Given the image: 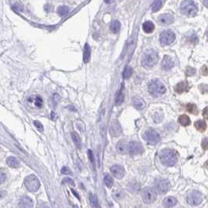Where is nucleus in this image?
<instances>
[{"mask_svg": "<svg viewBox=\"0 0 208 208\" xmlns=\"http://www.w3.org/2000/svg\"><path fill=\"white\" fill-rule=\"evenodd\" d=\"M160 160L163 164L167 167H173L178 162V154L174 149H165L160 153Z\"/></svg>", "mask_w": 208, "mask_h": 208, "instance_id": "obj_1", "label": "nucleus"}, {"mask_svg": "<svg viewBox=\"0 0 208 208\" xmlns=\"http://www.w3.org/2000/svg\"><path fill=\"white\" fill-rule=\"evenodd\" d=\"M159 60V56L157 53L153 50H148L145 52L142 57V65L144 68H153L157 64Z\"/></svg>", "mask_w": 208, "mask_h": 208, "instance_id": "obj_2", "label": "nucleus"}, {"mask_svg": "<svg viewBox=\"0 0 208 208\" xmlns=\"http://www.w3.org/2000/svg\"><path fill=\"white\" fill-rule=\"evenodd\" d=\"M149 92L154 97H160L165 93L166 88L160 80H153L149 85Z\"/></svg>", "mask_w": 208, "mask_h": 208, "instance_id": "obj_3", "label": "nucleus"}, {"mask_svg": "<svg viewBox=\"0 0 208 208\" xmlns=\"http://www.w3.org/2000/svg\"><path fill=\"white\" fill-rule=\"evenodd\" d=\"M180 10L182 14L188 17H194L198 12V7L194 1H182L181 2Z\"/></svg>", "mask_w": 208, "mask_h": 208, "instance_id": "obj_4", "label": "nucleus"}, {"mask_svg": "<svg viewBox=\"0 0 208 208\" xmlns=\"http://www.w3.org/2000/svg\"><path fill=\"white\" fill-rule=\"evenodd\" d=\"M24 185L29 192H36L40 188L39 180L34 174H30L24 179Z\"/></svg>", "mask_w": 208, "mask_h": 208, "instance_id": "obj_5", "label": "nucleus"}, {"mask_svg": "<svg viewBox=\"0 0 208 208\" xmlns=\"http://www.w3.org/2000/svg\"><path fill=\"white\" fill-rule=\"evenodd\" d=\"M186 201L192 206H199L203 202L202 193L196 190L190 191L186 196Z\"/></svg>", "mask_w": 208, "mask_h": 208, "instance_id": "obj_6", "label": "nucleus"}, {"mask_svg": "<svg viewBox=\"0 0 208 208\" xmlns=\"http://www.w3.org/2000/svg\"><path fill=\"white\" fill-rule=\"evenodd\" d=\"M143 137V139L149 145H157L161 141V138L158 133L152 129L145 131Z\"/></svg>", "mask_w": 208, "mask_h": 208, "instance_id": "obj_7", "label": "nucleus"}, {"mask_svg": "<svg viewBox=\"0 0 208 208\" xmlns=\"http://www.w3.org/2000/svg\"><path fill=\"white\" fill-rule=\"evenodd\" d=\"M142 198L146 203H152L157 199V192L150 187H146L142 191Z\"/></svg>", "mask_w": 208, "mask_h": 208, "instance_id": "obj_8", "label": "nucleus"}, {"mask_svg": "<svg viewBox=\"0 0 208 208\" xmlns=\"http://www.w3.org/2000/svg\"><path fill=\"white\" fill-rule=\"evenodd\" d=\"M170 188V182L167 179H158L155 183V192L160 195H164L167 192Z\"/></svg>", "mask_w": 208, "mask_h": 208, "instance_id": "obj_9", "label": "nucleus"}, {"mask_svg": "<svg viewBox=\"0 0 208 208\" xmlns=\"http://www.w3.org/2000/svg\"><path fill=\"white\" fill-rule=\"evenodd\" d=\"M175 40V35L170 30L163 32L160 35V42L162 46H168Z\"/></svg>", "mask_w": 208, "mask_h": 208, "instance_id": "obj_10", "label": "nucleus"}, {"mask_svg": "<svg viewBox=\"0 0 208 208\" xmlns=\"http://www.w3.org/2000/svg\"><path fill=\"white\" fill-rule=\"evenodd\" d=\"M144 149L143 146L138 142H130L127 145V151L130 155H138L143 153Z\"/></svg>", "mask_w": 208, "mask_h": 208, "instance_id": "obj_11", "label": "nucleus"}, {"mask_svg": "<svg viewBox=\"0 0 208 208\" xmlns=\"http://www.w3.org/2000/svg\"><path fill=\"white\" fill-rule=\"evenodd\" d=\"M174 22V17L170 14H164L158 17L157 23L160 25H169Z\"/></svg>", "mask_w": 208, "mask_h": 208, "instance_id": "obj_12", "label": "nucleus"}, {"mask_svg": "<svg viewBox=\"0 0 208 208\" xmlns=\"http://www.w3.org/2000/svg\"><path fill=\"white\" fill-rule=\"evenodd\" d=\"M110 171L113 176L116 178H117V179H121V178L125 176V168L122 166L118 164L113 165V166L111 167Z\"/></svg>", "mask_w": 208, "mask_h": 208, "instance_id": "obj_13", "label": "nucleus"}, {"mask_svg": "<svg viewBox=\"0 0 208 208\" xmlns=\"http://www.w3.org/2000/svg\"><path fill=\"white\" fill-rule=\"evenodd\" d=\"M28 103L29 106L34 108H42L43 106V101L42 98L38 95H32L28 99Z\"/></svg>", "mask_w": 208, "mask_h": 208, "instance_id": "obj_14", "label": "nucleus"}, {"mask_svg": "<svg viewBox=\"0 0 208 208\" xmlns=\"http://www.w3.org/2000/svg\"><path fill=\"white\" fill-rule=\"evenodd\" d=\"M34 203L33 200L29 196H24L19 200V207L20 208H33Z\"/></svg>", "mask_w": 208, "mask_h": 208, "instance_id": "obj_15", "label": "nucleus"}, {"mask_svg": "<svg viewBox=\"0 0 208 208\" xmlns=\"http://www.w3.org/2000/svg\"><path fill=\"white\" fill-rule=\"evenodd\" d=\"M174 62L169 56H165L162 60V68L164 71H170L171 68H174Z\"/></svg>", "mask_w": 208, "mask_h": 208, "instance_id": "obj_16", "label": "nucleus"}, {"mask_svg": "<svg viewBox=\"0 0 208 208\" xmlns=\"http://www.w3.org/2000/svg\"><path fill=\"white\" fill-rule=\"evenodd\" d=\"M178 203V200L174 196H167L163 200V206L165 208H170L174 206Z\"/></svg>", "mask_w": 208, "mask_h": 208, "instance_id": "obj_17", "label": "nucleus"}, {"mask_svg": "<svg viewBox=\"0 0 208 208\" xmlns=\"http://www.w3.org/2000/svg\"><path fill=\"white\" fill-rule=\"evenodd\" d=\"M110 135L113 137H117L120 135L121 133V128L118 123L113 122L111 124L110 128Z\"/></svg>", "mask_w": 208, "mask_h": 208, "instance_id": "obj_18", "label": "nucleus"}, {"mask_svg": "<svg viewBox=\"0 0 208 208\" xmlns=\"http://www.w3.org/2000/svg\"><path fill=\"white\" fill-rule=\"evenodd\" d=\"M188 88H189V86H188V82H186V81H182V82L178 83V85L174 87V91H175V92H177V93L182 94L184 92L188 91Z\"/></svg>", "mask_w": 208, "mask_h": 208, "instance_id": "obj_19", "label": "nucleus"}, {"mask_svg": "<svg viewBox=\"0 0 208 208\" xmlns=\"http://www.w3.org/2000/svg\"><path fill=\"white\" fill-rule=\"evenodd\" d=\"M132 102L133 106H134L135 108H136L137 110H142L144 109L145 107H146V103H145L144 100H143V99H141V98H133Z\"/></svg>", "mask_w": 208, "mask_h": 208, "instance_id": "obj_20", "label": "nucleus"}, {"mask_svg": "<svg viewBox=\"0 0 208 208\" xmlns=\"http://www.w3.org/2000/svg\"><path fill=\"white\" fill-rule=\"evenodd\" d=\"M90 56H91V48L88 43L85 45L83 51V61L84 63L87 64L90 60Z\"/></svg>", "mask_w": 208, "mask_h": 208, "instance_id": "obj_21", "label": "nucleus"}, {"mask_svg": "<svg viewBox=\"0 0 208 208\" xmlns=\"http://www.w3.org/2000/svg\"><path fill=\"white\" fill-rule=\"evenodd\" d=\"M125 99V93H124L123 89H120L116 94V97H115V105L120 106L121 105Z\"/></svg>", "mask_w": 208, "mask_h": 208, "instance_id": "obj_22", "label": "nucleus"}, {"mask_svg": "<svg viewBox=\"0 0 208 208\" xmlns=\"http://www.w3.org/2000/svg\"><path fill=\"white\" fill-rule=\"evenodd\" d=\"M178 122H179V124L182 126H184V127L188 126L191 124L190 118L186 114H182L179 116V117H178Z\"/></svg>", "mask_w": 208, "mask_h": 208, "instance_id": "obj_23", "label": "nucleus"}, {"mask_svg": "<svg viewBox=\"0 0 208 208\" xmlns=\"http://www.w3.org/2000/svg\"><path fill=\"white\" fill-rule=\"evenodd\" d=\"M143 29L146 33H152L155 29V25L153 22L146 21L143 24Z\"/></svg>", "mask_w": 208, "mask_h": 208, "instance_id": "obj_24", "label": "nucleus"}, {"mask_svg": "<svg viewBox=\"0 0 208 208\" xmlns=\"http://www.w3.org/2000/svg\"><path fill=\"white\" fill-rule=\"evenodd\" d=\"M117 150L121 154H125L127 152V144H126L125 141H119L117 145Z\"/></svg>", "mask_w": 208, "mask_h": 208, "instance_id": "obj_25", "label": "nucleus"}, {"mask_svg": "<svg viewBox=\"0 0 208 208\" xmlns=\"http://www.w3.org/2000/svg\"><path fill=\"white\" fill-rule=\"evenodd\" d=\"M89 199L90 201L92 206L93 208H99V200H98L97 196H95L94 193H89Z\"/></svg>", "mask_w": 208, "mask_h": 208, "instance_id": "obj_26", "label": "nucleus"}, {"mask_svg": "<svg viewBox=\"0 0 208 208\" xmlns=\"http://www.w3.org/2000/svg\"><path fill=\"white\" fill-rule=\"evenodd\" d=\"M110 31L113 33L117 34V33H118L120 32V29H121V23L118 20H113L110 24Z\"/></svg>", "mask_w": 208, "mask_h": 208, "instance_id": "obj_27", "label": "nucleus"}, {"mask_svg": "<svg viewBox=\"0 0 208 208\" xmlns=\"http://www.w3.org/2000/svg\"><path fill=\"white\" fill-rule=\"evenodd\" d=\"M195 127L199 131L203 132V131H206V123L202 120H199V121L195 122Z\"/></svg>", "mask_w": 208, "mask_h": 208, "instance_id": "obj_28", "label": "nucleus"}, {"mask_svg": "<svg viewBox=\"0 0 208 208\" xmlns=\"http://www.w3.org/2000/svg\"><path fill=\"white\" fill-rule=\"evenodd\" d=\"M6 164H8V166H10V167H13V168H17L20 165L17 158L14 157H8L7 160H6Z\"/></svg>", "mask_w": 208, "mask_h": 208, "instance_id": "obj_29", "label": "nucleus"}, {"mask_svg": "<svg viewBox=\"0 0 208 208\" xmlns=\"http://www.w3.org/2000/svg\"><path fill=\"white\" fill-rule=\"evenodd\" d=\"M71 137H72V139H73L74 141V144H75L76 147H77V149H81V138L79 137V135H77V133L72 132Z\"/></svg>", "mask_w": 208, "mask_h": 208, "instance_id": "obj_30", "label": "nucleus"}, {"mask_svg": "<svg viewBox=\"0 0 208 208\" xmlns=\"http://www.w3.org/2000/svg\"><path fill=\"white\" fill-rule=\"evenodd\" d=\"M163 4H164V1H161V0L154 1L153 2V4H152V11L153 13L159 11L161 9V7H162Z\"/></svg>", "mask_w": 208, "mask_h": 208, "instance_id": "obj_31", "label": "nucleus"}, {"mask_svg": "<svg viewBox=\"0 0 208 208\" xmlns=\"http://www.w3.org/2000/svg\"><path fill=\"white\" fill-rule=\"evenodd\" d=\"M104 182H105V185H107V188H112V186H113V179L110 174H105V176H104Z\"/></svg>", "mask_w": 208, "mask_h": 208, "instance_id": "obj_32", "label": "nucleus"}, {"mask_svg": "<svg viewBox=\"0 0 208 208\" xmlns=\"http://www.w3.org/2000/svg\"><path fill=\"white\" fill-rule=\"evenodd\" d=\"M186 110L188 111V113H192V114H197L198 113V109L195 104H192V103H188L186 105Z\"/></svg>", "mask_w": 208, "mask_h": 208, "instance_id": "obj_33", "label": "nucleus"}, {"mask_svg": "<svg viewBox=\"0 0 208 208\" xmlns=\"http://www.w3.org/2000/svg\"><path fill=\"white\" fill-rule=\"evenodd\" d=\"M69 12V8L66 6H59L57 9V14H59L60 17H64Z\"/></svg>", "mask_w": 208, "mask_h": 208, "instance_id": "obj_34", "label": "nucleus"}, {"mask_svg": "<svg viewBox=\"0 0 208 208\" xmlns=\"http://www.w3.org/2000/svg\"><path fill=\"white\" fill-rule=\"evenodd\" d=\"M132 73H133L132 68H131V67H129V66H127V67L125 68V71H124L123 72V77L125 78V79H128V78H129V77H131Z\"/></svg>", "mask_w": 208, "mask_h": 208, "instance_id": "obj_35", "label": "nucleus"}, {"mask_svg": "<svg viewBox=\"0 0 208 208\" xmlns=\"http://www.w3.org/2000/svg\"><path fill=\"white\" fill-rule=\"evenodd\" d=\"M6 178H7V174H6L5 169L0 168V184L5 182Z\"/></svg>", "mask_w": 208, "mask_h": 208, "instance_id": "obj_36", "label": "nucleus"}, {"mask_svg": "<svg viewBox=\"0 0 208 208\" xmlns=\"http://www.w3.org/2000/svg\"><path fill=\"white\" fill-rule=\"evenodd\" d=\"M34 125H35V127L37 128V129H38V130L39 131L42 132V131H44L43 125H42V123H41V122H39V121H34Z\"/></svg>", "mask_w": 208, "mask_h": 208, "instance_id": "obj_37", "label": "nucleus"}, {"mask_svg": "<svg viewBox=\"0 0 208 208\" xmlns=\"http://www.w3.org/2000/svg\"><path fill=\"white\" fill-rule=\"evenodd\" d=\"M63 183L64 184H68L70 185H72V186H74V182L73 179H71V178H65L63 180Z\"/></svg>", "mask_w": 208, "mask_h": 208, "instance_id": "obj_38", "label": "nucleus"}, {"mask_svg": "<svg viewBox=\"0 0 208 208\" xmlns=\"http://www.w3.org/2000/svg\"><path fill=\"white\" fill-rule=\"evenodd\" d=\"M61 173L63 174H72V172L68 167H63V168L61 169Z\"/></svg>", "mask_w": 208, "mask_h": 208, "instance_id": "obj_39", "label": "nucleus"}, {"mask_svg": "<svg viewBox=\"0 0 208 208\" xmlns=\"http://www.w3.org/2000/svg\"><path fill=\"white\" fill-rule=\"evenodd\" d=\"M200 72L202 74V75L206 76L207 75V67L206 65H204L203 67H202L201 70H200Z\"/></svg>", "mask_w": 208, "mask_h": 208, "instance_id": "obj_40", "label": "nucleus"}, {"mask_svg": "<svg viewBox=\"0 0 208 208\" xmlns=\"http://www.w3.org/2000/svg\"><path fill=\"white\" fill-rule=\"evenodd\" d=\"M202 147L203 149H207V138H204L202 141Z\"/></svg>", "mask_w": 208, "mask_h": 208, "instance_id": "obj_41", "label": "nucleus"}, {"mask_svg": "<svg viewBox=\"0 0 208 208\" xmlns=\"http://www.w3.org/2000/svg\"><path fill=\"white\" fill-rule=\"evenodd\" d=\"M199 89H200L201 92H203V89H205V91L207 92V85H206V84H204V85H200V86H199Z\"/></svg>", "mask_w": 208, "mask_h": 208, "instance_id": "obj_42", "label": "nucleus"}, {"mask_svg": "<svg viewBox=\"0 0 208 208\" xmlns=\"http://www.w3.org/2000/svg\"><path fill=\"white\" fill-rule=\"evenodd\" d=\"M88 154H89V160H90V161H91L92 163H94L93 155H92V150L89 149V151H88Z\"/></svg>", "mask_w": 208, "mask_h": 208, "instance_id": "obj_43", "label": "nucleus"}, {"mask_svg": "<svg viewBox=\"0 0 208 208\" xmlns=\"http://www.w3.org/2000/svg\"><path fill=\"white\" fill-rule=\"evenodd\" d=\"M188 75H193L195 74V70L192 68H188V71H187Z\"/></svg>", "mask_w": 208, "mask_h": 208, "instance_id": "obj_44", "label": "nucleus"}, {"mask_svg": "<svg viewBox=\"0 0 208 208\" xmlns=\"http://www.w3.org/2000/svg\"><path fill=\"white\" fill-rule=\"evenodd\" d=\"M203 116L204 117V118L207 119L208 118V116H207V107H205L203 110Z\"/></svg>", "mask_w": 208, "mask_h": 208, "instance_id": "obj_45", "label": "nucleus"}, {"mask_svg": "<svg viewBox=\"0 0 208 208\" xmlns=\"http://www.w3.org/2000/svg\"><path fill=\"white\" fill-rule=\"evenodd\" d=\"M38 208H50V206L45 203H41L39 206H38Z\"/></svg>", "mask_w": 208, "mask_h": 208, "instance_id": "obj_46", "label": "nucleus"}, {"mask_svg": "<svg viewBox=\"0 0 208 208\" xmlns=\"http://www.w3.org/2000/svg\"><path fill=\"white\" fill-rule=\"evenodd\" d=\"M5 195H6V192L0 190V199H2V197H4Z\"/></svg>", "mask_w": 208, "mask_h": 208, "instance_id": "obj_47", "label": "nucleus"}, {"mask_svg": "<svg viewBox=\"0 0 208 208\" xmlns=\"http://www.w3.org/2000/svg\"><path fill=\"white\" fill-rule=\"evenodd\" d=\"M72 192H74V194L75 195V196H76V197H77V198H78V199H80V198H79V196H78V194H77V193H76V192H75V191L72 190Z\"/></svg>", "mask_w": 208, "mask_h": 208, "instance_id": "obj_48", "label": "nucleus"}, {"mask_svg": "<svg viewBox=\"0 0 208 208\" xmlns=\"http://www.w3.org/2000/svg\"><path fill=\"white\" fill-rule=\"evenodd\" d=\"M203 2H204V3H205V6H206V7H207V1H203Z\"/></svg>", "mask_w": 208, "mask_h": 208, "instance_id": "obj_49", "label": "nucleus"}, {"mask_svg": "<svg viewBox=\"0 0 208 208\" xmlns=\"http://www.w3.org/2000/svg\"></svg>", "mask_w": 208, "mask_h": 208, "instance_id": "obj_50", "label": "nucleus"}]
</instances>
